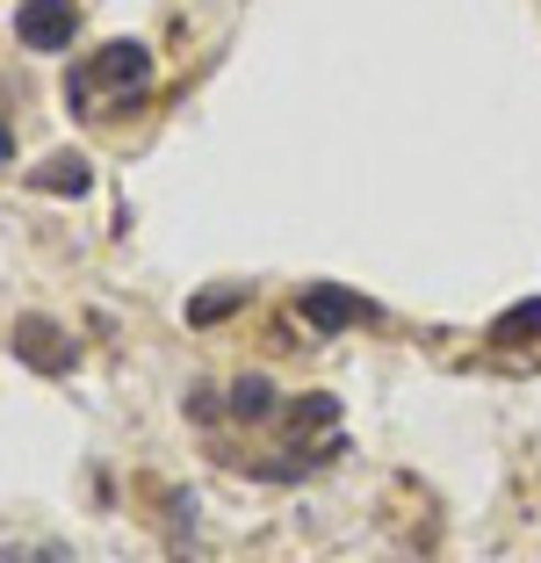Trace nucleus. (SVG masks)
<instances>
[{
    "label": "nucleus",
    "mask_w": 541,
    "mask_h": 563,
    "mask_svg": "<svg viewBox=\"0 0 541 563\" xmlns=\"http://www.w3.org/2000/svg\"><path fill=\"white\" fill-rule=\"evenodd\" d=\"M137 95H152V51L145 44H101L87 66L66 73V101H73V117H115V109H131Z\"/></svg>",
    "instance_id": "nucleus-1"
},
{
    "label": "nucleus",
    "mask_w": 541,
    "mask_h": 563,
    "mask_svg": "<svg viewBox=\"0 0 541 563\" xmlns=\"http://www.w3.org/2000/svg\"><path fill=\"white\" fill-rule=\"evenodd\" d=\"M73 30H80V8L73 0H22L15 8V36L30 51H66Z\"/></svg>",
    "instance_id": "nucleus-2"
},
{
    "label": "nucleus",
    "mask_w": 541,
    "mask_h": 563,
    "mask_svg": "<svg viewBox=\"0 0 541 563\" xmlns=\"http://www.w3.org/2000/svg\"><path fill=\"white\" fill-rule=\"evenodd\" d=\"M296 311H303V325H318V332H346L354 318H368V303L346 297L340 282H311V289L296 297Z\"/></svg>",
    "instance_id": "nucleus-3"
},
{
    "label": "nucleus",
    "mask_w": 541,
    "mask_h": 563,
    "mask_svg": "<svg viewBox=\"0 0 541 563\" xmlns=\"http://www.w3.org/2000/svg\"><path fill=\"white\" fill-rule=\"evenodd\" d=\"M15 354L30 368H44V376H58V368L73 362V340L51 325V318H15Z\"/></svg>",
    "instance_id": "nucleus-4"
},
{
    "label": "nucleus",
    "mask_w": 541,
    "mask_h": 563,
    "mask_svg": "<svg viewBox=\"0 0 541 563\" xmlns=\"http://www.w3.org/2000/svg\"><path fill=\"white\" fill-rule=\"evenodd\" d=\"M30 188H44V196H73V202H80L87 188H95V166H87L80 152H58V159H44V166L30 174Z\"/></svg>",
    "instance_id": "nucleus-5"
},
{
    "label": "nucleus",
    "mask_w": 541,
    "mask_h": 563,
    "mask_svg": "<svg viewBox=\"0 0 541 563\" xmlns=\"http://www.w3.org/2000/svg\"><path fill=\"white\" fill-rule=\"evenodd\" d=\"M541 340V297H527V303H512V311H498L492 318V347H534Z\"/></svg>",
    "instance_id": "nucleus-6"
},
{
    "label": "nucleus",
    "mask_w": 541,
    "mask_h": 563,
    "mask_svg": "<svg viewBox=\"0 0 541 563\" xmlns=\"http://www.w3.org/2000/svg\"><path fill=\"white\" fill-rule=\"evenodd\" d=\"M231 419L267 427V419H275V383H267V376H239V383H231Z\"/></svg>",
    "instance_id": "nucleus-7"
},
{
    "label": "nucleus",
    "mask_w": 541,
    "mask_h": 563,
    "mask_svg": "<svg viewBox=\"0 0 541 563\" xmlns=\"http://www.w3.org/2000/svg\"><path fill=\"white\" fill-rule=\"evenodd\" d=\"M246 303V289H231V282H217V289H202L196 303H188V325H224L231 311Z\"/></svg>",
    "instance_id": "nucleus-8"
},
{
    "label": "nucleus",
    "mask_w": 541,
    "mask_h": 563,
    "mask_svg": "<svg viewBox=\"0 0 541 563\" xmlns=\"http://www.w3.org/2000/svg\"><path fill=\"white\" fill-rule=\"evenodd\" d=\"M289 427L303 433V427H332V419H340V398H325V390H318V398H303V405H289Z\"/></svg>",
    "instance_id": "nucleus-9"
},
{
    "label": "nucleus",
    "mask_w": 541,
    "mask_h": 563,
    "mask_svg": "<svg viewBox=\"0 0 541 563\" xmlns=\"http://www.w3.org/2000/svg\"><path fill=\"white\" fill-rule=\"evenodd\" d=\"M15 159V131H8V123H0V166Z\"/></svg>",
    "instance_id": "nucleus-10"
},
{
    "label": "nucleus",
    "mask_w": 541,
    "mask_h": 563,
    "mask_svg": "<svg viewBox=\"0 0 541 563\" xmlns=\"http://www.w3.org/2000/svg\"><path fill=\"white\" fill-rule=\"evenodd\" d=\"M0 563H30V556H22V549H0Z\"/></svg>",
    "instance_id": "nucleus-11"
}]
</instances>
